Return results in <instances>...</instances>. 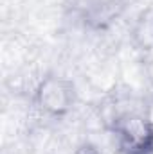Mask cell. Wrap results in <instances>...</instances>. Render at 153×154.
<instances>
[{"mask_svg": "<svg viewBox=\"0 0 153 154\" xmlns=\"http://www.w3.org/2000/svg\"><path fill=\"white\" fill-rule=\"evenodd\" d=\"M114 131L124 154H150L153 151V122L148 116L121 113L115 116Z\"/></svg>", "mask_w": 153, "mask_h": 154, "instance_id": "6da1fadb", "label": "cell"}, {"mask_svg": "<svg viewBox=\"0 0 153 154\" xmlns=\"http://www.w3.org/2000/svg\"><path fill=\"white\" fill-rule=\"evenodd\" d=\"M74 102L72 84L61 77H45L36 88V104L52 116L65 115Z\"/></svg>", "mask_w": 153, "mask_h": 154, "instance_id": "7a4b0ae2", "label": "cell"}, {"mask_svg": "<svg viewBox=\"0 0 153 154\" xmlns=\"http://www.w3.org/2000/svg\"><path fill=\"white\" fill-rule=\"evenodd\" d=\"M133 39L144 50L153 48V13H146L137 22L133 29Z\"/></svg>", "mask_w": 153, "mask_h": 154, "instance_id": "3957f363", "label": "cell"}, {"mask_svg": "<svg viewBox=\"0 0 153 154\" xmlns=\"http://www.w3.org/2000/svg\"><path fill=\"white\" fill-rule=\"evenodd\" d=\"M74 154H101V152H99V149H97L96 145H92V143H83V145H79L76 149Z\"/></svg>", "mask_w": 153, "mask_h": 154, "instance_id": "277c9868", "label": "cell"}]
</instances>
